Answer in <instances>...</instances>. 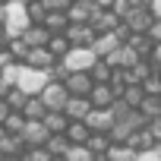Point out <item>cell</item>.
I'll list each match as a JSON object with an SVG mask.
<instances>
[{
  "label": "cell",
  "instance_id": "6da1fadb",
  "mask_svg": "<svg viewBox=\"0 0 161 161\" xmlns=\"http://www.w3.org/2000/svg\"><path fill=\"white\" fill-rule=\"evenodd\" d=\"M51 69H35V66H25L19 63V73H16V89H22L25 95H41V89L51 82Z\"/></svg>",
  "mask_w": 161,
  "mask_h": 161
},
{
  "label": "cell",
  "instance_id": "7a4b0ae2",
  "mask_svg": "<svg viewBox=\"0 0 161 161\" xmlns=\"http://www.w3.org/2000/svg\"><path fill=\"white\" fill-rule=\"evenodd\" d=\"M32 25V16H29V3L25 0H10L7 3V19H3V29L10 38H19L25 29Z\"/></svg>",
  "mask_w": 161,
  "mask_h": 161
},
{
  "label": "cell",
  "instance_id": "3957f363",
  "mask_svg": "<svg viewBox=\"0 0 161 161\" xmlns=\"http://www.w3.org/2000/svg\"><path fill=\"white\" fill-rule=\"evenodd\" d=\"M98 63V54L92 47H69L63 57H60V66L66 73H89L92 66Z\"/></svg>",
  "mask_w": 161,
  "mask_h": 161
},
{
  "label": "cell",
  "instance_id": "277c9868",
  "mask_svg": "<svg viewBox=\"0 0 161 161\" xmlns=\"http://www.w3.org/2000/svg\"><path fill=\"white\" fill-rule=\"evenodd\" d=\"M41 101H44V108L47 111H63L66 108V101H69V92H66V86L60 82V79H51V82L41 89V95H38Z\"/></svg>",
  "mask_w": 161,
  "mask_h": 161
},
{
  "label": "cell",
  "instance_id": "5b68a950",
  "mask_svg": "<svg viewBox=\"0 0 161 161\" xmlns=\"http://www.w3.org/2000/svg\"><path fill=\"white\" fill-rule=\"evenodd\" d=\"M123 22H126L130 32L148 35V29H152V22H155V13H152V7H130V13L123 16Z\"/></svg>",
  "mask_w": 161,
  "mask_h": 161
},
{
  "label": "cell",
  "instance_id": "8992f818",
  "mask_svg": "<svg viewBox=\"0 0 161 161\" xmlns=\"http://www.w3.org/2000/svg\"><path fill=\"white\" fill-rule=\"evenodd\" d=\"M63 86L76 98H89V92L95 89V79H92V73H66L63 76Z\"/></svg>",
  "mask_w": 161,
  "mask_h": 161
},
{
  "label": "cell",
  "instance_id": "52a82bcc",
  "mask_svg": "<svg viewBox=\"0 0 161 161\" xmlns=\"http://www.w3.org/2000/svg\"><path fill=\"white\" fill-rule=\"evenodd\" d=\"M19 136H22L25 148H35V145H44L51 139V130L44 126V120H25V126H22Z\"/></svg>",
  "mask_w": 161,
  "mask_h": 161
},
{
  "label": "cell",
  "instance_id": "ba28073f",
  "mask_svg": "<svg viewBox=\"0 0 161 161\" xmlns=\"http://www.w3.org/2000/svg\"><path fill=\"white\" fill-rule=\"evenodd\" d=\"M114 111L111 108H92L89 111V117H86V123H89V130L92 133H111L114 130Z\"/></svg>",
  "mask_w": 161,
  "mask_h": 161
},
{
  "label": "cell",
  "instance_id": "9c48e42d",
  "mask_svg": "<svg viewBox=\"0 0 161 161\" xmlns=\"http://www.w3.org/2000/svg\"><path fill=\"white\" fill-rule=\"evenodd\" d=\"M120 44H123V38H120V35H117V29H114V32H98V35H95V41H92L89 47H92L98 57H111Z\"/></svg>",
  "mask_w": 161,
  "mask_h": 161
},
{
  "label": "cell",
  "instance_id": "30bf717a",
  "mask_svg": "<svg viewBox=\"0 0 161 161\" xmlns=\"http://www.w3.org/2000/svg\"><path fill=\"white\" fill-rule=\"evenodd\" d=\"M63 35L69 38V44H73V47H89V44L95 41V35H98V32H95V29H92L89 22H82V25H76V22H69Z\"/></svg>",
  "mask_w": 161,
  "mask_h": 161
},
{
  "label": "cell",
  "instance_id": "8fae6325",
  "mask_svg": "<svg viewBox=\"0 0 161 161\" xmlns=\"http://www.w3.org/2000/svg\"><path fill=\"white\" fill-rule=\"evenodd\" d=\"M95 10H98V7H95V0H73L69 10H66V16H69V22L82 25V22H92Z\"/></svg>",
  "mask_w": 161,
  "mask_h": 161
},
{
  "label": "cell",
  "instance_id": "7c38bea8",
  "mask_svg": "<svg viewBox=\"0 0 161 161\" xmlns=\"http://www.w3.org/2000/svg\"><path fill=\"white\" fill-rule=\"evenodd\" d=\"M22 63H25V66H35V69H54V66H57V57H54V54L47 51V44H44V47H32Z\"/></svg>",
  "mask_w": 161,
  "mask_h": 161
},
{
  "label": "cell",
  "instance_id": "4fadbf2b",
  "mask_svg": "<svg viewBox=\"0 0 161 161\" xmlns=\"http://www.w3.org/2000/svg\"><path fill=\"white\" fill-rule=\"evenodd\" d=\"M92 108H114L117 104V92L111 89V82H95V89L89 92Z\"/></svg>",
  "mask_w": 161,
  "mask_h": 161
},
{
  "label": "cell",
  "instance_id": "5bb4252c",
  "mask_svg": "<svg viewBox=\"0 0 161 161\" xmlns=\"http://www.w3.org/2000/svg\"><path fill=\"white\" fill-rule=\"evenodd\" d=\"M120 22H123V19H120L114 10H95V16H92V22H89V25H92L95 32H114Z\"/></svg>",
  "mask_w": 161,
  "mask_h": 161
},
{
  "label": "cell",
  "instance_id": "9a60e30c",
  "mask_svg": "<svg viewBox=\"0 0 161 161\" xmlns=\"http://www.w3.org/2000/svg\"><path fill=\"white\" fill-rule=\"evenodd\" d=\"M19 38H22V41H25L29 47H44V44L51 41V32H47V29H44L41 22H32V25H29V29H25V32H22Z\"/></svg>",
  "mask_w": 161,
  "mask_h": 161
},
{
  "label": "cell",
  "instance_id": "2e32d148",
  "mask_svg": "<svg viewBox=\"0 0 161 161\" xmlns=\"http://www.w3.org/2000/svg\"><path fill=\"white\" fill-rule=\"evenodd\" d=\"M89 111H92V101H89V98H76V95H69V101H66V108H63V114H66L69 120H86Z\"/></svg>",
  "mask_w": 161,
  "mask_h": 161
},
{
  "label": "cell",
  "instance_id": "e0dca14e",
  "mask_svg": "<svg viewBox=\"0 0 161 161\" xmlns=\"http://www.w3.org/2000/svg\"><path fill=\"white\" fill-rule=\"evenodd\" d=\"M126 145H133L136 152H148V148L158 145V139H155V133H152L148 126H142V130H136V133L126 139Z\"/></svg>",
  "mask_w": 161,
  "mask_h": 161
},
{
  "label": "cell",
  "instance_id": "ac0fdd59",
  "mask_svg": "<svg viewBox=\"0 0 161 161\" xmlns=\"http://www.w3.org/2000/svg\"><path fill=\"white\" fill-rule=\"evenodd\" d=\"M89 136H92V130H89L86 120H69V126H66V139H69V145H86Z\"/></svg>",
  "mask_w": 161,
  "mask_h": 161
},
{
  "label": "cell",
  "instance_id": "d6986e66",
  "mask_svg": "<svg viewBox=\"0 0 161 161\" xmlns=\"http://www.w3.org/2000/svg\"><path fill=\"white\" fill-rule=\"evenodd\" d=\"M51 35H60V32H66V25H69V16H66V10H51L47 16H44V22H41Z\"/></svg>",
  "mask_w": 161,
  "mask_h": 161
},
{
  "label": "cell",
  "instance_id": "ffe728a7",
  "mask_svg": "<svg viewBox=\"0 0 161 161\" xmlns=\"http://www.w3.org/2000/svg\"><path fill=\"white\" fill-rule=\"evenodd\" d=\"M22 117H25V120H44V117H47L44 101H41L38 95H29V101H25V108H22Z\"/></svg>",
  "mask_w": 161,
  "mask_h": 161
},
{
  "label": "cell",
  "instance_id": "44dd1931",
  "mask_svg": "<svg viewBox=\"0 0 161 161\" xmlns=\"http://www.w3.org/2000/svg\"><path fill=\"white\" fill-rule=\"evenodd\" d=\"M104 155H108V161H136L139 152H136L133 145H126V142H114Z\"/></svg>",
  "mask_w": 161,
  "mask_h": 161
},
{
  "label": "cell",
  "instance_id": "7402d4cb",
  "mask_svg": "<svg viewBox=\"0 0 161 161\" xmlns=\"http://www.w3.org/2000/svg\"><path fill=\"white\" fill-rule=\"evenodd\" d=\"M120 101H123V104H130V108H136V111H139V104H142V101H145V89H142V86H136V82H133V86H126V89H123V95H120Z\"/></svg>",
  "mask_w": 161,
  "mask_h": 161
},
{
  "label": "cell",
  "instance_id": "603a6c76",
  "mask_svg": "<svg viewBox=\"0 0 161 161\" xmlns=\"http://www.w3.org/2000/svg\"><path fill=\"white\" fill-rule=\"evenodd\" d=\"M44 126H47L51 133H66V126H69V117H66L63 111H47V117H44Z\"/></svg>",
  "mask_w": 161,
  "mask_h": 161
},
{
  "label": "cell",
  "instance_id": "cb8c5ba5",
  "mask_svg": "<svg viewBox=\"0 0 161 161\" xmlns=\"http://www.w3.org/2000/svg\"><path fill=\"white\" fill-rule=\"evenodd\" d=\"M44 148H47L54 158L66 155V148H69V139H66V133H51V139L44 142Z\"/></svg>",
  "mask_w": 161,
  "mask_h": 161
},
{
  "label": "cell",
  "instance_id": "d4e9b609",
  "mask_svg": "<svg viewBox=\"0 0 161 161\" xmlns=\"http://www.w3.org/2000/svg\"><path fill=\"white\" fill-rule=\"evenodd\" d=\"M86 145H89V148H92V152H95V155H104V152H108V148H111V145H114V139H111V136H108V133H92V136H89V142H86Z\"/></svg>",
  "mask_w": 161,
  "mask_h": 161
},
{
  "label": "cell",
  "instance_id": "484cf974",
  "mask_svg": "<svg viewBox=\"0 0 161 161\" xmlns=\"http://www.w3.org/2000/svg\"><path fill=\"white\" fill-rule=\"evenodd\" d=\"M89 73H92L95 82H111V79H114V66H111L108 60H101V57H98V63H95Z\"/></svg>",
  "mask_w": 161,
  "mask_h": 161
},
{
  "label": "cell",
  "instance_id": "4316f807",
  "mask_svg": "<svg viewBox=\"0 0 161 161\" xmlns=\"http://www.w3.org/2000/svg\"><path fill=\"white\" fill-rule=\"evenodd\" d=\"M69 47H73V44H69V38H66L63 32H60V35H51V41H47V51H51L57 60H60V57H63Z\"/></svg>",
  "mask_w": 161,
  "mask_h": 161
},
{
  "label": "cell",
  "instance_id": "83f0119b",
  "mask_svg": "<svg viewBox=\"0 0 161 161\" xmlns=\"http://www.w3.org/2000/svg\"><path fill=\"white\" fill-rule=\"evenodd\" d=\"M63 158H66V161H95V152H92L89 145H69Z\"/></svg>",
  "mask_w": 161,
  "mask_h": 161
},
{
  "label": "cell",
  "instance_id": "f1b7e54d",
  "mask_svg": "<svg viewBox=\"0 0 161 161\" xmlns=\"http://www.w3.org/2000/svg\"><path fill=\"white\" fill-rule=\"evenodd\" d=\"M25 101H29V95H25L22 89H16V86H13V89L7 92V104H10L13 111H22V108H25Z\"/></svg>",
  "mask_w": 161,
  "mask_h": 161
},
{
  "label": "cell",
  "instance_id": "f546056e",
  "mask_svg": "<svg viewBox=\"0 0 161 161\" xmlns=\"http://www.w3.org/2000/svg\"><path fill=\"white\" fill-rule=\"evenodd\" d=\"M3 126H7V133L19 136V133H22V126H25V117H22V111H13V114L3 120Z\"/></svg>",
  "mask_w": 161,
  "mask_h": 161
},
{
  "label": "cell",
  "instance_id": "4dcf8cb0",
  "mask_svg": "<svg viewBox=\"0 0 161 161\" xmlns=\"http://www.w3.org/2000/svg\"><path fill=\"white\" fill-rule=\"evenodd\" d=\"M54 155L44 148V145H35V148H25L22 152V161H51Z\"/></svg>",
  "mask_w": 161,
  "mask_h": 161
},
{
  "label": "cell",
  "instance_id": "1f68e13d",
  "mask_svg": "<svg viewBox=\"0 0 161 161\" xmlns=\"http://www.w3.org/2000/svg\"><path fill=\"white\" fill-rule=\"evenodd\" d=\"M25 3H29V16H32V22H44L47 10H44V3H41V0H25Z\"/></svg>",
  "mask_w": 161,
  "mask_h": 161
},
{
  "label": "cell",
  "instance_id": "d6a6232c",
  "mask_svg": "<svg viewBox=\"0 0 161 161\" xmlns=\"http://www.w3.org/2000/svg\"><path fill=\"white\" fill-rule=\"evenodd\" d=\"M136 161H161V142H158L155 148H148V152H139Z\"/></svg>",
  "mask_w": 161,
  "mask_h": 161
},
{
  "label": "cell",
  "instance_id": "836d02e7",
  "mask_svg": "<svg viewBox=\"0 0 161 161\" xmlns=\"http://www.w3.org/2000/svg\"><path fill=\"white\" fill-rule=\"evenodd\" d=\"M41 3H44V10L51 13V10H69L73 0H41Z\"/></svg>",
  "mask_w": 161,
  "mask_h": 161
},
{
  "label": "cell",
  "instance_id": "e575fe53",
  "mask_svg": "<svg viewBox=\"0 0 161 161\" xmlns=\"http://www.w3.org/2000/svg\"><path fill=\"white\" fill-rule=\"evenodd\" d=\"M148 38H152L155 44H161V19H155V22H152V29H148Z\"/></svg>",
  "mask_w": 161,
  "mask_h": 161
},
{
  "label": "cell",
  "instance_id": "d590c367",
  "mask_svg": "<svg viewBox=\"0 0 161 161\" xmlns=\"http://www.w3.org/2000/svg\"><path fill=\"white\" fill-rule=\"evenodd\" d=\"M10 114H13V108L7 104V98H0V123H3V120H7Z\"/></svg>",
  "mask_w": 161,
  "mask_h": 161
},
{
  "label": "cell",
  "instance_id": "8d00e7d4",
  "mask_svg": "<svg viewBox=\"0 0 161 161\" xmlns=\"http://www.w3.org/2000/svg\"><path fill=\"white\" fill-rule=\"evenodd\" d=\"M148 130H152V133H155V139L161 142V117H158V120H152V123H148Z\"/></svg>",
  "mask_w": 161,
  "mask_h": 161
},
{
  "label": "cell",
  "instance_id": "74e56055",
  "mask_svg": "<svg viewBox=\"0 0 161 161\" xmlns=\"http://www.w3.org/2000/svg\"><path fill=\"white\" fill-rule=\"evenodd\" d=\"M7 41H10V35H7V29H3V22H0V47H7Z\"/></svg>",
  "mask_w": 161,
  "mask_h": 161
},
{
  "label": "cell",
  "instance_id": "f35d334b",
  "mask_svg": "<svg viewBox=\"0 0 161 161\" xmlns=\"http://www.w3.org/2000/svg\"><path fill=\"white\" fill-rule=\"evenodd\" d=\"M152 13H155V19H161V0H152Z\"/></svg>",
  "mask_w": 161,
  "mask_h": 161
},
{
  "label": "cell",
  "instance_id": "ab89813d",
  "mask_svg": "<svg viewBox=\"0 0 161 161\" xmlns=\"http://www.w3.org/2000/svg\"><path fill=\"white\" fill-rule=\"evenodd\" d=\"M7 19V3H0V22Z\"/></svg>",
  "mask_w": 161,
  "mask_h": 161
},
{
  "label": "cell",
  "instance_id": "60d3db41",
  "mask_svg": "<svg viewBox=\"0 0 161 161\" xmlns=\"http://www.w3.org/2000/svg\"><path fill=\"white\" fill-rule=\"evenodd\" d=\"M51 161H66V158H63V155H60V158H51Z\"/></svg>",
  "mask_w": 161,
  "mask_h": 161
},
{
  "label": "cell",
  "instance_id": "b9f144b4",
  "mask_svg": "<svg viewBox=\"0 0 161 161\" xmlns=\"http://www.w3.org/2000/svg\"><path fill=\"white\" fill-rule=\"evenodd\" d=\"M0 161H7V155H3V152H0Z\"/></svg>",
  "mask_w": 161,
  "mask_h": 161
},
{
  "label": "cell",
  "instance_id": "7bdbcfd3",
  "mask_svg": "<svg viewBox=\"0 0 161 161\" xmlns=\"http://www.w3.org/2000/svg\"><path fill=\"white\" fill-rule=\"evenodd\" d=\"M0 3H10V0H0Z\"/></svg>",
  "mask_w": 161,
  "mask_h": 161
}]
</instances>
